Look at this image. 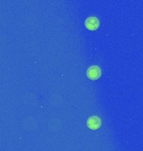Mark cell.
<instances>
[{
	"label": "cell",
	"instance_id": "obj_2",
	"mask_svg": "<svg viewBox=\"0 0 143 151\" xmlns=\"http://www.w3.org/2000/svg\"><path fill=\"white\" fill-rule=\"evenodd\" d=\"M85 26L87 29L94 31L100 26V21L96 17H89L85 19Z\"/></svg>",
	"mask_w": 143,
	"mask_h": 151
},
{
	"label": "cell",
	"instance_id": "obj_3",
	"mask_svg": "<svg viewBox=\"0 0 143 151\" xmlns=\"http://www.w3.org/2000/svg\"><path fill=\"white\" fill-rule=\"evenodd\" d=\"M87 127L91 130L99 129L101 126V120L98 116H92L90 117L86 121Z\"/></svg>",
	"mask_w": 143,
	"mask_h": 151
},
{
	"label": "cell",
	"instance_id": "obj_1",
	"mask_svg": "<svg viewBox=\"0 0 143 151\" xmlns=\"http://www.w3.org/2000/svg\"><path fill=\"white\" fill-rule=\"evenodd\" d=\"M86 76H87V77L90 80H92V81H95V80L99 79L101 76V68L98 65H92V66H90L87 69Z\"/></svg>",
	"mask_w": 143,
	"mask_h": 151
}]
</instances>
